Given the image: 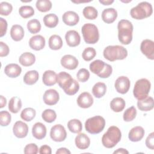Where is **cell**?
I'll list each match as a JSON object with an SVG mask.
<instances>
[{
	"label": "cell",
	"instance_id": "6da1fadb",
	"mask_svg": "<svg viewBox=\"0 0 154 154\" xmlns=\"http://www.w3.org/2000/svg\"><path fill=\"white\" fill-rule=\"evenodd\" d=\"M118 38L123 45H129L132 40L133 25L131 22L126 19L120 20L117 25Z\"/></svg>",
	"mask_w": 154,
	"mask_h": 154
},
{
	"label": "cell",
	"instance_id": "7a4b0ae2",
	"mask_svg": "<svg viewBox=\"0 0 154 154\" xmlns=\"http://www.w3.org/2000/svg\"><path fill=\"white\" fill-rule=\"evenodd\" d=\"M122 133L116 126H110L102 137V143L104 147L110 149L114 147L121 140Z\"/></svg>",
	"mask_w": 154,
	"mask_h": 154
},
{
	"label": "cell",
	"instance_id": "3957f363",
	"mask_svg": "<svg viewBox=\"0 0 154 154\" xmlns=\"http://www.w3.org/2000/svg\"><path fill=\"white\" fill-rule=\"evenodd\" d=\"M103 57L109 61L124 60L128 56V51L122 46H108L103 52Z\"/></svg>",
	"mask_w": 154,
	"mask_h": 154
},
{
	"label": "cell",
	"instance_id": "277c9868",
	"mask_svg": "<svg viewBox=\"0 0 154 154\" xmlns=\"http://www.w3.org/2000/svg\"><path fill=\"white\" fill-rule=\"evenodd\" d=\"M153 8L151 4L143 1L137 6L131 8L130 14L131 17L137 20H141L149 17L152 14Z\"/></svg>",
	"mask_w": 154,
	"mask_h": 154
},
{
	"label": "cell",
	"instance_id": "5b68a950",
	"mask_svg": "<svg viewBox=\"0 0 154 154\" xmlns=\"http://www.w3.org/2000/svg\"><path fill=\"white\" fill-rule=\"evenodd\" d=\"M90 70L101 78H107L112 73V68L111 65L100 60L93 61L90 64Z\"/></svg>",
	"mask_w": 154,
	"mask_h": 154
},
{
	"label": "cell",
	"instance_id": "8992f818",
	"mask_svg": "<svg viewBox=\"0 0 154 154\" xmlns=\"http://www.w3.org/2000/svg\"><path fill=\"white\" fill-rule=\"evenodd\" d=\"M84 40L86 43L95 44L99 39V33L97 27L93 23L84 24L81 29Z\"/></svg>",
	"mask_w": 154,
	"mask_h": 154
},
{
	"label": "cell",
	"instance_id": "52a82bcc",
	"mask_svg": "<svg viewBox=\"0 0 154 154\" xmlns=\"http://www.w3.org/2000/svg\"><path fill=\"white\" fill-rule=\"evenodd\" d=\"M105 126V120L103 117L100 116L90 117L85 122V130L91 134H97L101 132Z\"/></svg>",
	"mask_w": 154,
	"mask_h": 154
},
{
	"label": "cell",
	"instance_id": "ba28073f",
	"mask_svg": "<svg viewBox=\"0 0 154 154\" xmlns=\"http://www.w3.org/2000/svg\"><path fill=\"white\" fill-rule=\"evenodd\" d=\"M150 87L151 84L148 79L142 78L137 80L133 90L134 97L138 100H141L146 97L149 93Z\"/></svg>",
	"mask_w": 154,
	"mask_h": 154
},
{
	"label": "cell",
	"instance_id": "9c48e42d",
	"mask_svg": "<svg viewBox=\"0 0 154 154\" xmlns=\"http://www.w3.org/2000/svg\"><path fill=\"white\" fill-rule=\"evenodd\" d=\"M50 137L54 141H63L67 137V133L64 127L60 124L53 126L51 129Z\"/></svg>",
	"mask_w": 154,
	"mask_h": 154
},
{
	"label": "cell",
	"instance_id": "30bf717a",
	"mask_svg": "<svg viewBox=\"0 0 154 154\" xmlns=\"http://www.w3.org/2000/svg\"><path fill=\"white\" fill-rule=\"evenodd\" d=\"M73 81L74 79L72 78L69 73L66 72H61L57 75V82H58L59 86L63 89L64 91L72 85Z\"/></svg>",
	"mask_w": 154,
	"mask_h": 154
},
{
	"label": "cell",
	"instance_id": "8fae6325",
	"mask_svg": "<svg viewBox=\"0 0 154 154\" xmlns=\"http://www.w3.org/2000/svg\"><path fill=\"white\" fill-rule=\"evenodd\" d=\"M140 50L148 59L154 60V42L149 39H145L142 41L140 46Z\"/></svg>",
	"mask_w": 154,
	"mask_h": 154
},
{
	"label": "cell",
	"instance_id": "7c38bea8",
	"mask_svg": "<svg viewBox=\"0 0 154 154\" xmlns=\"http://www.w3.org/2000/svg\"><path fill=\"white\" fill-rule=\"evenodd\" d=\"M130 80L125 76H121L119 77L116 80L114 84L116 91L120 94L126 93L130 88Z\"/></svg>",
	"mask_w": 154,
	"mask_h": 154
},
{
	"label": "cell",
	"instance_id": "4fadbf2b",
	"mask_svg": "<svg viewBox=\"0 0 154 154\" xmlns=\"http://www.w3.org/2000/svg\"><path fill=\"white\" fill-rule=\"evenodd\" d=\"M13 132L17 138H24L28 132V125L22 121H17L13 125Z\"/></svg>",
	"mask_w": 154,
	"mask_h": 154
},
{
	"label": "cell",
	"instance_id": "5bb4252c",
	"mask_svg": "<svg viewBox=\"0 0 154 154\" xmlns=\"http://www.w3.org/2000/svg\"><path fill=\"white\" fill-rule=\"evenodd\" d=\"M60 99L59 94L54 89L47 90L43 96V99L45 104L48 105H54L58 102Z\"/></svg>",
	"mask_w": 154,
	"mask_h": 154
},
{
	"label": "cell",
	"instance_id": "9a60e30c",
	"mask_svg": "<svg viewBox=\"0 0 154 154\" xmlns=\"http://www.w3.org/2000/svg\"><path fill=\"white\" fill-rule=\"evenodd\" d=\"M60 63L64 68L69 70H74L78 66V60L72 55H64L61 58Z\"/></svg>",
	"mask_w": 154,
	"mask_h": 154
},
{
	"label": "cell",
	"instance_id": "2e32d148",
	"mask_svg": "<svg viewBox=\"0 0 154 154\" xmlns=\"http://www.w3.org/2000/svg\"><path fill=\"white\" fill-rule=\"evenodd\" d=\"M65 38L67 45L70 47H76L81 42V37L75 30L68 31L65 35Z\"/></svg>",
	"mask_w": 154,
	"mask_h": 154
},
{
	"label": "cell",
	"instance_id": "e0dca14e",
	"mask_svg": "<svg viewBox=\"0 0 154 154\" xmlns=\"http://www.w3.org/2000/svg\"><path fill=\"white\" fill-rule=\"evenodd\" d=\"M93 98L88 92H83L80 94L77 99L78 106L82 108H88L93 103Z\"/></svg>",
	"mask_w": 154,
	"mask_h": 154
},
{
	"label": "cell",
	"instance_id": "ac0fdd59",
	"mask_svg": "<svg viewBox=\"0 0 154 154\" xmlns=\"http://www.w3.org/2000/svg\"><path fill=\"white\" fill-rule=\"evenodd\" d=\"M29 45L33 50H42L45 46V38L41 35H34L29 39Z\"/></svg>",
	"mask_w": 154,
	"mask_h": 154
},
{
	"label": "cell",
	"instance_id": "d6986e66",
	"mask_svg": "<svg viewBox=\"0 0 154 154\" xmlns=\"http://www.w3.org/2000/svg\"><path fill=\"white\" fill-rule=\"evenodd\" d=\"M63 22L69 26L76 25L79 20L78 14L73 11H67L65 12L62 16Z\"/></svg>",
	"mask_w": 154,
	"mask_h": 154
},
{
	"label": "cell",
	"instance_id": "ffe728a7",
	"mask_svg": "<svg viewBox=\"0 0 154 154\" xmlns=\"http://www.w3.org/2000/svg\"><path fill=\"white\" fill-rule=\"evenodd\" d=\"M32 134L35 138L42 140L46 135V128L42 123L37 122L32 126Z\"/></svg>",
	"mask_w": 154,
	"mask_h": 154
},
{
	"label": "cell",
	"instance_id": "44dd1931",
	"mask_svg": "<svg viewBox=\"0 0 154 154\" xmlns=\"http://www.w3.org/2000/svg\"><path fill=\"white\" fill-rule=\"evenodd\" d=\"M144 130L143 127L138 126L132 128L128 135V138L130 141L133 142H137L140 141L144 135Z\"/></svg>",
	"mask_w": 154,
	"mask_h": 154
},
{
	"label": "cell",
	"instance_id": "7402d4cb",
	"mask_svg": "<svg viewBox=\"0 0 154 154\" xmlns=\"http://www.w3.org/2000/svg\"><path fill=\"white\" fill-rule=\"evenodd\" d=\"M117 17V11L113 8L104 9L102 13V19L106 23H113Z\"/></svg>",
	"mask_w": 154,
	"mask_h": 154
},
{
	"label": "cell",
	"instance_id": "603a6c76",
	"mask_svg": "<svg viewBox=\"0 0 154 154\" xmlns=\"http://www.w3.org/2000/svg\"><path fill=\"white\" fill-rule=\"evenodd\" d=\"M4 72L8 77L14 78L19 76L20 75L22 72V69L17 64L10 63L5 67Z\"/></svg>",
	"mask_w": 154,
	"mask_h": 154
},
{
	"label": "cell",
	"instance_id": "cb8c5ba5",
	"mask_svg": "<svg viewBox=\"0 0 154 154\" xmlns=\"http://www.w3.org/2000/svg\"><path fill=\"white\" fill-rule=\"evenodd\" d=\"M154 106V101L153 97L147 96L146 97L138 100L137 102L138 108L142 111H149L152 110Z\"/></svg>",
	"mask_w": 154,
	"mask_h": 154
},
{
	"label": "cell",
	"instance_id": "d4e9b609",
	"mask_svg": "<svg viewBox=\"0 0 154 154\" xmlns=\"http://www.w3.org/2000/svg\"><path fill=\"white\" fill-rule=\"evenodd\" d=\"M76 146L79 149H86L90 144V140L89 137L84 133H81L77 135L75 140Z\"/></svg>",
	"mask_w": 154,
	"mask_h": 154
},
{
	"label": "cell",
	"instance_id": "484cf974",
	"mask_svg": "<svg viewBox=\"0 0 154 154\" xmlns=\"http://www.w3.org/2000/svg\"><path fill=\"white\" fill-rule=\"evenodd\" d=\"M57 75L53 70H46L43 74L42 80L45 85L52 86L55 85L57 83Z\"/></svg>",
	"mask_w": 154,
	"mask_h": 154
},
{
	"label": "cell",
	"instance_id": "4316f807",
	"mask_svg": "<svg viewBox=\"0 0 154 154\" xmlns=\"http://www.w3.org/2000/svg\"><path fill=\"white\" fill-rule=\"evenodd\" d=\"M24 30L22 26L19 25H14L10 29V36L11 38L16 42L20 41L24 37Z\"/></svg>",
	"mask_w": 154,
	"mask_h": 154
},
{
	"label": "cell",
	"instance_id": "83f0119b",
	"mask_svg": "<svg viewBox=\"0 0 154 154\" xmlns=\"http://www.w3.org/2000/svg\"><path fill=\"white\" fill-rule=\"evenodd\" d=\"M19 63L23 66H31L35 63V57L31 52H24L19 57Z\"/></svg>",
	"mask_w": 154,
	"mask_h": 154
},
{
	"label": "cell",
	"instance_id": "f1b7e54d",
	"mask_svg": "<svg viewBox=\"0 0 154 154\" xmlns=\"http://www.w3.org/2000/svg\"><path fill=\"white\" fill-rule=\"evenodd\" d=\"M126 105L125 100L122 97H115L110 102L111 109L116 112H121L123 110Z\"/></svg>",
	"mask_w": 154,
	"mask_h": 154
},
{
	"label": "cell",
	"instance_id": "f546056e",
	"mask_svg": "<svg viewBox=\"0 0 154 154\" xmlns=\"http://www.w3.org/2000/svg\"><path fill=\"white\" fill-rule=\"evenodd\" d=\"M49 47L52 50H58L60 49L63 46V40L60 36L54 34L52 35L48 41Z\"/></svg>",
	"mask_w": 154,
	"mask_h": 154
},
{
	"label": "cell",
	"instance_id": "4dcf8cb0",
	"mask_svg": "<svg viewBox=\"0 0 154 154\" xmlns=\"http://www.w3.org/2000/svg\"><path fill=\"white\" fill-rule=\"evenodd\" d=\"M106 91V86L105 83L99 82L96 83L92 88V93L96 98L103 97Z\"/></svg>",
	"mask_w": 154,
	"mask_h": 154
},
{
	"label": "cell",
	"instance_id": "1f68e13d",
	"mask_svg": "<svg viewBox=\"0 0 154 154\" xmlns=\"http://www.w3.org/2000/svg\"><path fill=\"white\" fill-rule=\"evenodd\" d=\"M39 75L36 70H30L27 72L23 76V82L27 85H33L38 81Z\"/></svg>",
	"mask_w": 154,
	"mask_h": 154
},
{
	"label": "cell",
	"instance_id": "d6a6232c",
	"mask_svg": "<svg viewBox=\"0 0 154 154\" xmlns=\"http://www.w3.org/2000/svg\"><path fill=\"white\" fill-rule=\"evenodd\" d=\"M22 108L21 99L17 97L14 96L11 98L8 103V109L12 113H17Z\"/></svg>",
	"mask_w": 154,
	"mask_h": 154
},
{
	"label": "cell",
	"instance_id": "836d02e7",
	"mask_svg": "<svg viewBox=\"0 0 154 154\" xmlns=\"http://www.w3.org/2000/svg\"><path fill=\"white\" fill-rule=\"evenodd\" d=\"M43 22L46 26L53 28L57 25L58 23V17L55 14L50 13L44 16Z\"/></svg>",
	"mask_w": 154,
	"mask_h": 154
},
{
	"label": "cell",
	"instance_id": "e575fe53",
	"mask_svg": "<svg viewBox=\"0 0 154 154\" xmlns=\"http://www.w3.org/2000/svg\"><path fill=\"white\" fill-rule=\"evenodd\" d=\"M67 127L69 130L74 134L79 133L82 129V123L78 119H72L67 123Z\"/></svg>",
	"mask_w": 154,
	"mask_h": 154
},
{
	"label": "cell",
	"instance_id": "d590c367",
	"mask_svg": "<svg viewBox=\"0 0 154 154\" xmlns=\"http://www.w3.org/2000/svg\"><path fill=\"white\" fill-rule=\"evenodd\" d=\"M36 111L32 108H26L20 113V117L26 122L31 121L35 116Z\"/></svg>",
	"mask_w": 154,
	"mask_h": 154
},
{
	"label": "cell",
	"instance_id": "8d00e7d4",
	"mask_svg": "<svg viewBox=\"0 0 154 154\" xmlns=\"http://www.w3.org/2000/svg\"><path fill=\"white\" fill-rule=\"evenodd\" d=\"M82 14L87 19L94 20L97 17L98 12L94 7L92 6H87L83 9Z\"/></svg>",
	"mask_w": 154,
	"mask_h": 154
},
{
	"label": "cell",
	"instance_id": "74e56055",
	"mask_svg": "<svg viewBox=\"0 0 154 154\" xmlns=\"http://www.w3.org/2000/svg\"><path fill=\"white\" fill-rule=\"evenodd\" d=\"M35 6L38 11L45 13L51 9L52 4L49 0H38L36 2Z\"/></svg>",
	"mask_w": 154,
	"mask_h": 154
},
{
	"label": "cell",
	"instance_id": "f35d334b",
	"mask_svg": "<svg viewBox=\"0 0 154 154\" xmlns=\"http://www.w3.org/2000/svg\"><path fill=\"white\" fill-rule=\"evenodd\" d=\"M27 28L29 32L36 34L41 29V24L38 20L36 19H31L27 23Z\"/></svg>",
	"mask_w": 154,
	"mask_h": 154
},
{
	"label": "cell",
	"instance_id": "ab89813d",
	"mask_svg": "<svg viewBox=\"0 0 154 154\" xmlns=\"http://www.w3.org/2000/svg\"><path fill=\"white\" fill-rule=\"evenodd\" d=\"M42 117L47 123H52L54 122L57 118L55 111L51 109H46L43 111Z\"/></svg>",
	"mask_w": 154,
	"mask_h": 154
},
{
	"label": "cell",
	"instance_id": "60d3db41",
	"mask_svg": "<svg viewBox=\"0 0 154 154\" xmlns=\"http://www.w3.org/2000/svg\"><path fill=\"white\" fill-rule=\"evenodd\" d=\"M19 13L22 17L26 19L34 15V10L30 5H23L19 8Z\"/></svg>",
	"mask_w": 154,
	"mask_h": 154
},
{
	"label": "cell",
	"instance_id": "b9f144b4",
	"mask_svg": "<svg viewBox=\"0 0 154 154\" xmlns=\"http://www.w3.org/2000/svg\"><path fill=\"white\" fill-rule=\"evenodd\" d=\"M136 115H137L136 108L134 106H132L125 111L123 113V118L125 122H131V121H132L135 118Z\"/></svg>",
	"mask_w": 154,
	"mask_h": 154
},
{
	"label": "cell",
	"instance_id": "7bdbcfd3",
	"mask_svg": "<svg viewBox=\"0 0 154 154\" xmlns=\"http://www.w3.org/2000/svg\"><path fill=\"white\" fill-rule=\"evenodd\" d=\"M96 55V50L91 47H88L85 48L82 54V57L83 59L86 61H89L93 59Z\"/></svg>",
	"mask_w": 154,
	"mask_h": 154
},
{
	"label": "cell",
	"instance_id": "ee69618b",
	"mask_svg": "<svg viewBox=\"0 0 154 154\" xmlns=\"http://www.w3.org/2000/svg\"><path fill=\"white\" fill-rule=\"evenodd\" d=\"M11 120L10 114L7 111H1L0 112V124L2 126H8Z\"/></svg>",
	"mask_w": 154,
	"mask_h": 154
},
{
	"label": "cell",
	"instance_id": "f6af8a7d",
	"mask_svg": "<svg viewBox=\"0 0 154 154\" xmlns=\"http://www.w3.org/2000/svg\"><path fill=\"white\" fill-rule=\"evenodd\" d=\"M13 10V7L11 4L7 2H2L0 4V14L2 16L9 15Z\"/></svg>",
	"mask_w": 154,
	"mask_h": 154
},
{
	"label": "cell",
	"instance_id": "bcb514c9",
	"mask_svg": "<svg viewBox=\"0 0 154 154\" xmlns=\"http://www.w3.org/2000/svg\"><path fill=\"white\" fill-rule=\"evenodd\" d=\"M76 77L79 81L81 82H85L90 78V72L86 69H80L77 72Z\"/></svg>",
	"mask_w": 154,
	"mask_h": 154
},
{
	"label": "cell",
	"instance_id": "7dc6e473",
	"mask_svg": "<svg viewBox=\"0 0 154 154\" xmlns=\"http://www.w3.org/2000/svg\"><path fill=\"white\" fill-rule=\"evenodd\" d=\"M79 89V83H78V82H77V81L74 79V81H73V84H72V85L68 89H67L66 91H64V92L67 95H70V96L74 95L78 91Z\"/></svg>",
	"mask_w": 154,
	"mask_h": 154
},
{
	"label": "cell",
	"instance_id": "c3c4849f",
	"mask_svg": "<svg viewBox=\"0 0 154 154\" xmlns=\"http://www.w3.org/2000/svg\"><path fill=\"white\" fill-rule=\"evenodd\" d=\"M38 152V147L34 143L28 144L24 148V153L25 154H36Z\"/></svg>",
	"mask_w": 154,
	"mask_h": 154
},
{
	"label": "cell",
	"instance_id": "681fc988",
	"mask_svg": "<svg viewBox=\"0 0 154 154\" xmlns=\"http://www.w3.org/2000/svg\"><path fill=\"white\" fill-rule=\"evenodd\" d=\"M10 52L9 47L7 44L2 42H0V57H6L8 55Z\"/></svg>",
	"mask_w": 154,
	"mask_h": 154
},
{
	"label": "cell",
	"instance_id": "f907efd6",
	"mask_svg": "<svg viewBox=\"0 0 154 154\" xmlns=\"http://www.w3.org/2000/svg\"><path fill=\"white\" fill-rule=\"evenodd\" d=\"M146 146L151 149L153 150L154 149V132L150 133L146 140Z\"/></svg>",
	"mask_w": 154,
	"mask_h": 154
},
{
	"label": "cell",
	"instance_id": "816d5d0a",
	"mask_svg": "<svg viewBox=\"0 0 154 154\" xmlns=\"http://www.w3.org/2000/svg\"><path fill=\"white\" fill-rule=\"evenodd\" d=\"M0 37H2L6 34L7 29V22L4 19H3L2 17H0Z\"/></svg>",
	"mask_w": 154,
	"mask_h": 154
},
{
	"label": "cell",
	"instance_id": "f5cc1de1",
	"mask_svg": "<svg viewBox=\"0 0 154 154\" xmlns=\"http://www.w3.org/2000/svg\"><path fill=\"white\" fill-rule=\"evenodd\" d=\"M39 153L40 154H51L52 150L51 148L48 145H43L40 147L39 149Z\"/></svg>",
	"mask_w": 154,
	"mask_h": 154
},
{
	"label": "cell",
	"instance_id": "db71d44e",
	"mask_svg": "<svg viewBox=\"0 0 154 154\" xmlns=\"http://www.w3.org/2000/svg\"><path fill=\"white\" fill-rule=\"evenodd\" d=\"M70 153L71 152H70V150L65 147L60 148L56 152V154H70Z\"/></svg>",
	"mask_w": 154,
	"mask_h": 154
},
{
	"label": "cell",
	"instance_id": "11a10c76",
	"mask_svg": "<svg viewBox=\"0 0 154 154\" xmlns=\"http://www.w3.org/2000/svg\"><path fill=\"white\" fill-rule=\"evenodd\" d=\"M114 154H116V153H119V154H128L129 153V152L125 149H123V148H120V149H118L117 150H115L114 152H113Z\"/></svg>",
	"mask_w": 154,
	"mask_h": 154
},
{
	"label": "cell",
	"instance_id": "9f6ffc18",
	"mask_svg": "<svg viewBox=\"0 0 154 154\" xmlns=\"http://www.w3.org/2000/svg\"><path fill=\"white\" fill-rule=\"evenodd\" d=\"M7 104V99L5 97L2 95L1 96V100H0V108H2L4 107Z\"/></svg>",
	"mask_w": 154,
	"mask_h": 154
},
{
	"label": "cell",
	"instance_id": "6f0895ef",
	"mask_svg": "<svg viewBox=\"0 0 154 154\" xmlns=\"http://www.w3.org/2000/svg\"><path fill=\"white\" fill-rule=\"evenodd\" d=\"M99 2L103 5H109L114 2V0H99Z\"/></svg>",
	"mask_w": 154,
	"mask_h": 154
}]
</instances>
